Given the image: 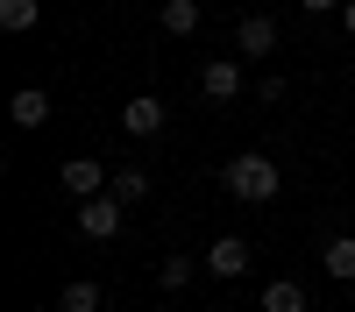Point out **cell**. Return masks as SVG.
Returning <instances> with one entry per match:
<instances>
[{
    "label": "cell",
    "mask_w": 355,
    "mask_h": 312,
    "mask_svg": "<svg viewBox=\"0 0 355 312\" xmlns=\"http://www.w3.org/2000/svg\"><path fill=\"white\" fill-rule=\"evenodd\" d=\"M57 185H64V192H71V199H100V192H107V185H114V178H107V170H100V163H93V156H71V163H64V170H57Z\"/></svg>",
    "instance_id": "obj_3"
},
{
    "label": "cell",
    "mask_w": 355,
    "mask_h": 312,
    "mask_svg": "<svg viewBox=\"0 0 355 312\" xmlns=\"http://www.w3.org/2000/svg\"><path fill=\"white\" fill-rule=\"evenodd\" d=\"M114 199H121V206H135V199H150V178H142V170H114V185H107Z\"/></svg>",
    "instance_id": "obj_14"
},
{
    "label": "cell",
    "mask_w": 355,
    "mask_h": 312,
    "mask_svg": "<svg viewBox=\"0 0 355 312\" xmlns=\"http://www.w3.org/2000/svg\"><path fill=\"white\" fill-rule=\"evenodd\" d=\"M206 270H214V277H249V241H214V248H206Z\"/></svg>",
    "instance_id": "obj_8"
},
{
    "label": "cell",
    "mask_w": 355,
    "mask_h": 312,
    "mask_svg": "<svg viewBox=\"0 0 355 312\" xmlns=\"http://www.w3.org/2000/svg\"><path fill=\"white\" fill-rule=\"evenodd\" d=\"M36 0H0V28H8V36H28V28H36Z\"/></svg>",
    "instance_id": "obj_12"
},
{
    "label": "cell",
    "mask_w": 355,
    "mask_h": 312,
    "mask_svg": "<svg viewBox=\"0 0 355 312\" xmlns=\"http://www.w3.org/2000/svg\"><path fill=\"white\" fill-rule=\"evenodd\" d=\"M8 113H15V128H43L50 121V93L43 85H21V93L8 100Z\"/></svg>",
    "instance_id": "obj_7"
},
{
    "label": "cell",
    "mask_w": 355,
    "mask_h": 312,
    "mask_svg": "<svg viewBox=\"0 0 355 312\" xmlns=\"http://www.w3.org/2000/svg\"><path fill=\"white\" fill-rule=\"evenodd\" d=\"M263 312H306V284H291V277H277L270 291H263Z\"/></svg>",
    "instance_id": "obj_11"
},
{
    "label": "cell",
    "mask_w": 355,
    "mask_h": 312,
    "mask_svg": "<svg viewBox=\"0 0 355 312\" xmlns=\"http://www.w3.org/2000/svg\"><path fill=\"white\" fill-rule=\"evenodd\" d=\"M220 185L234 192V199H242V206H270V199H277V163L270 156H256V149H242V156H234L227 170H220Z\"/></svg>",
    "instance_id": "obj_1"
},
{
    "label": "cell",
    "mask_w": 355,
    "mask_h": 312,
    "mask_svg": "<svg viewBox=\"0 0 355 312\" xmlns=\"http://www.w3.org/2000/svg\"><path fill=\"white\" fill-rule=\"evenodd\" d=\"M121 128H128V135H142V142L164 135V100H157V93H135V100L121 107Z\"/></svg>",
    "instance_id": "obj_4"
},
{
    "label": "cell",
    "mask_w": 355,
    "mask_h": 312,
    "mask_svg": "<svg viewBox=\"0 0 355 312\" xmlns=\"http://www.w3.org/2000/svg\"><path fill=\"white\" fill-rule=\"evenodd\" d=\"M164 28H171V36H192V28H199V0H164Z\"/></svg>",
    "instance_id": "obj_13"
},
{
    "label": "cell",
    "mask_w": 355,
    "mask_h": 312,
    "mask_svg": "<svg viewBox=\"0 0 355 312\" xmlns=\"http://www.w3.org/2000/svg\"><path fill=\"white\" fill-rule=\"evenodd\" d=\"M234 43H242V57H270V50H277V21H270V15H242Z\"/></svg>",
    "instance_id": "obj_5"
},
{
    "label": "cell",
    "mask_w": 355,
    "mask_h": 312,
    "mask_svg": "<svg viewBox=\"0 0 355 312\" xmlns=\"http://www.w3.org/2000/svg\"><path fill=\"white\" fill-rule=\"evenodd\" d=\"M78 235L85 241H114V235H121V199H114V192L78 199Z\"/></svg>",
    "instance_id": "obj_2"
},
{
    "label": "cell",
    "mask_w": 355,
    "mask_h": 312,
    "mask_svg": "<svg viewBox=\"0 0 355 312\" xmlns=\"http://www.w3.org/2000/svg\"><path fill=\"white\" fill-rule=\"evenodd\" d=\"M57 312H100V284L93 277H71L64 291H57Z\"/></svg>",
    "instance_id": "obj_9"
},
{
    "label": "cell",
    "mask_w": 355,
    "mask_h": 312,
    "mask_svg": "<svg viewBox=\"0 0 355 312\" xmlns=\"http://www.w3.org/2000/svg\"><path fill=\"white\" fill-rule=\"evenodd\" d=\"M320 255H327V277H341V284H355V235H334V241L320 248Z\"/></svg>",
    "instance_id": "obj_10"
},
{
    "label": "cell",
    "mask_w": 355,
    "mask_h": 312,
    "mask_svg": "<svg viewBox=\"0 0 355 312\" xmlns=\"http://www.w3.org/2000/svg\"><path fill=\"white\" fill-rule=\"evenodd\" d=\"M299 8H313V15H334V8H341V0H299Z\"/></svg>",
    "instance_id": "obj_16"
},
{
    "label": "cell",
    "mask_w": 355,
    "mask_h": 312,
    "mask_svg": "<svg viewBox=\"0 0 355 312\" xmlns=\"http://www.w3.org/2000/svg\"><path fill=\"white\" fill-rule=\"evenodd\" d=\"M185 284H192V263L185 255H164V291H185Z\"/></svg>",
    "instance_id": "obj_15"
},
{
    "label": "cell",
    "mask_w": 355,
    "mask_h": 312,
    "mask_svg": "<svg viewBox=\"0 0 355 312\" xmlns=\"http://www.w3.org/2000/svg\"><path fill=\"white\" fill-rule=\"evenodd\" d=\"M199 93H206V100H234V93H242V64H227V57H214V64L199 71Z\"/></svg>",
    "instance_id": "obj_6"
},
{
    "label": "cell",
    "mask_w": 355,
    "mask_h": 312,
    "mask_svg": "<svg viewBox=\"0 0 355 312\" xmlns=\"http://www.w3.org/2000/svg\"><path fill=\"white\" fill-rule=\"evenodd\" d=\"M341 21H348V36H355V0H341Z\"/></svg>",
    "instance_id": "obj_17"
}]
</instances>
